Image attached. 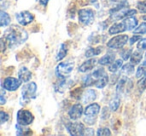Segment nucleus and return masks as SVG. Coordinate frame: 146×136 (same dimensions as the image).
<instances>
[{
  "mask_svg": "<svg viewBox=\"0 0 146 136\" xmlns=\"http://www.w3.org/2000/svg\"><path fill=\"white\" fill-rule=\"evenodd\" d=\"M119 106H120V95L115 94V96L109 102V109L111 111H116L119 108Z\"/></svg>",
  "mask_w": 146,
  "mask_h": 136,
  "instance_id": "nucleus-24",
  "label": "nucleus"
},
{
  "mask_svg": "<svg viewBox=\"0 0 146 136\" xmlns=\"http://www.w3.org/2000/svg\"><path fill=\"white\" fill-rule=\"evenodd\" d=\"M94 11L92 9H80L78 11V19H79L80 24L83 26H88L92 24L94 21Z\"/></svg>",
  "mask_w": 146,
  "mask_h": 136,
  "instance_id": "nucleus-5",
  "label": "nucleus"
},
{
  "mask_svg": "<svg viewBox=\"0 0 146 136\" xmlns=\"http://www.w3.org/2000/svg\"><path fill=\"white\" fill-rule=\"evenodd\" d=\"M122 66H123V59H117V60L114 61L112 64L109 65L108 67V70L112 73H115L118 70L122 69Z\"/></svg>",
  "mask_w": 146,
  "mask_h": 136,
  "instance_id": "nucleus-21",
  "label": "nucleus"
},
{
  "mask_svg": "<svg viewBox=\"0 0 146 136\" xmlns=\"http://www.w3.org/2000/svg\"><path fill=\"white\" fill-rule=\"evenodd\" d=\"M124 31H126L124 23L118 22V23H114V24L110 27L109 30H108V33H109L110 35H114V34H119V33L124 32Z\"/></svg>",
  "mask_w": 146,
  "mask_h": 136,
  "instance_id": "nucleus-19",
  "label": "nucleus"
},
{
  "mask_svg": "<svg viewBox=\"0 0 146 136\" xmlns=\"http://www.w3.org/2000/svg\"><path fill=\"white\" fill-rule=\"evenodd\" d=\"M73 68H74V63L72 61H65V62L59 63L56 66V69H55V73L56 76L60 79H64L67 78L70 73L72 72Z\"/></svg>",
  "mask_w": 146,
  "mask_h": 136,
  "instance_id": "nucleus-4",
  "label": "nucleus"
},
{
  "mask_svg": "<svg viewBox=\"0 0 146 136\" xmlns=\"http://www.w3.org/2000/svg\"><path fill=\"white\" fill-rule=\"evenodd\" d=\"M123 23H124V26H125L126 31H131V30H134V29L137 27L138 20L133 16H128L124 19Z\"/></svg>",
  "mask_w": 146,
  "mask_h": 136,
  "instance_id": "nucleus-16",
  "label": "nucleus"
},
{
  "mask_svg": "<svg viewBox=\"0 0 146 136\" xmlns=\"http://www.w3.org/2000/svg\"><path fill=\"white\" fill-rule=\"evenodd\" d=\"M108 80H109L108 75L105 73L103 76H101V77L97 80V82L95 83V86L97 88H99V89H102V88H104L108 84Z\"/></svg>",
  "mask_w": 146,
  "mask_h": 136,
  "instance_id": "nucleus-27",
  "label": "nucleus"
},
{
  "mask_svg": "<svg viewBox=\"0 0 146 136\" xmlns=\"http://www.w3.org/2000/svg\"><path fill=\"white\" fill-rule=\"evenodd\" d=\"M137 88L140 93H142V92L146 89V75L143 76V77L137 82Z\"/></svg>",
  "mask_w": 146,
  "mask_h": 136,
  "instance_id": "nucleus-30",
  "label": "nucleus"
},
{
  "mask_svg": "<svg viewBox=\"0 0 146 136\" xmlns=\"http://www.w3.org/2000/svg\"><path fill=\"white\" fill-rule=\"evenodd\" d=\"M36 91L37 85L35 82H29V83L25 84L22 88V92H21V105H25L30 100L34 99L35 96H36Z\"/></svg>",
  "mask_w": 146,
  "mask_h": 136,
  "instance_id": "nucleus-2",
  "label": "nucleus"
},
{
  "mask_svg": "<svg viewBox=\"0 0 146 136\" xmlns=\"http://www.w3.org/2000/svg\"><path fill=\"white\" fill-rule=\"evenodd\" d=\"M142 56H143V54H142L141 50H138L137 49V51H134V52L131 54V57H130V62L134 65H137L138 63L141 61Z\"/></svg>",
  "mask_w": 146,
  "mask_h": 136,
  "instance_id": "nucleus-25",
  "label": "nucleus"
},
{
  "mask_svg": "<svg viewBox=\"0 0 146 136\" xmlns=\"http://www.w3.org/2000/svg\"><path fill=\"white\" fill-rule=\"evenodd\" d=\"M5 90L6 89H4V88L2 87V90H1V96H0V104L1 105H3V104L6 102V99H5V96H4V94H5Z\"/></svg>",
  "mask_w": 146,
  "mask_h": 136,
  "instance_id": "nucleus-39",
  "label": "nucleus"
},
{
  "mask_svg": "<svg viewBox=\"0 0 146 136\" xmlns=\"http://www.w3.org/2000/svg\"><path fill=\"white\" fill-rule=\"evenodd\" d=\"M145 58H146V54H145Z\"/></svg>",
  "mask_w": 146,
  "mask_h": 136,
  "instance_id": "nucleus-44",
  "label": "nucleus"
},
{
  "mask_svg": "<svg viewBox=\"0 0 146 136\" xmlns=\"http://www.w3.org/2000/svg\"><path fill=\"white\" fill-rule=\"evenodd\" d=\"M103 51V47H90L86 50L85 52V56L87 57H95L97 55H99L100 53Z\"/></svg>",
  "mask_w": 146,
  "mask_h": 136,
  "instance_id": "nucleus-22",
  "label": "nucleus"
},
{
  "mask_svg": "<svg viewBox=\"0 0 146 136\" xmlns=\"http://www.w3.org/2000/svg\"><path fill=\"white\" fill-rule=\"evenodd\" d=\"M96 97H97L96 92L93 89H88L82 94V101L86 104L91 103V102H93L96 99Z\"/></svg>",
  "mask_w": 146,
  "mask_h": 136,
  "instance_id": "nucleus-17",
  "label": "nucleus"
},
{
  "mask_svg": "<svg viewBox=\"0 0 146 136\" xmlns=\"http://www.w3.org/2000/svg\"><path fill=\"white\" fill-rule=\"evenodd\" d=\"M17 123L20 124V125L23 126H27L29 124H31L34 120V116L32 115L30 111L25 109H20L18 112H17Z\"/></svg>",
  "mask_w": 146,
  "mask_h": 136,
  "instance_id": "nucleus-7",
  "label": "nucleus"
},
{
  "mask_svg": "<svg viewBox=\"0 0 146 136\" xmlns=\"http://www.w3.org/2000/svg\"><path fill=\"white\" fill-rule=\"evenodd\" d=\"M100 111V106L97 103H91L88 104L87 107L84 110V120L87 124L92 125V124L95 123L96 121V117H97L98 113Z\"/></svg>",
  "mask_w": 146,
  "mask_h": 136,
  "instance_id": "nucleus-3",
  "label": "nucleus"
},
{
  "mask_svg": "<svg viewBox=\"0 0 146 136\" xmlns=\"http://www.w3.org/2000/svg\"><path fill=\"white\" fill-rule=\"evenodd\" d=\"M134 66H135V65L132 64L131 62L125 64L122 67V74H123L124 76H127V75L129 76L130 74H132L134 72Z\"/></svg>",
  "mask_w": 146,
  "mask_h": 136,
  "instance_id": "nucleus-28",
  "label": "nucleus"
},
{
  "mask_svg": "<svg viewBox=\"0 0 146 136\" xmlns=\"http://www.w3.org/2000/svg\"><path fill=\"white\" fill-rule=\"evenodd\" d=\"M129 41L128 35H117L115 37H112L107 42V46L110 49H120L125 46Z\"/></svg>",
  "mask_w": 146,
  "mask_h": 136,
  "instance_id": "nucleus-6",
  "label": "nucleus"
},
{
  "mask_svg": "<svg viewBox=\"0 0 146 136\" xmlns=\"http://www.w3.org/2000/svg\"><path fill=\"white\" fill-rule=\"evenodd\" d=\"M27 38H28V34H27L26 31L21 27L16 26V25L11 26L6 31L4 37H3L7 46L11 47V48L24 43L27 40Z\"/></svg>",
  "mask_w": 146,
  "mask_h": 136,
  "instance_id": "nucleus-1",
  "label": "nucleus"
},
{
  "mask_svg": "<svg viewBox=\"0 0 146 136\" xmlns=\"http://www.w3.org/2000/svg\"><path fill=\"white\" fill-rule=\"evenodd\" d=\"M137 49H138V50H141V51L146 50V38L141 39V40H140L139 42H138Z\"/></svg>",
  "mask_w": 146,
  "mask_h": 136,
  "instance_id": "nucleus-36",
  "label": "nucleus"
},
{
  "mask_svg": "<svg viewBox=\"0 0 146 136\" xmlns=\"http://www.w3.org/2000/svg\"><path fill=\"white\" fill-rule=\"evenodd\" d=\"M21 85V81L19 80V78H14V77H6L2 81V87L4 89H6L7 91H16Z\"/></svg>",
  "mask_w": 146,
  "mask_h": 136,
  "instance_id": "nucleus-10",
  "label": "nucleus"
},
{
  "mask_svg": "<svg viewBox=\"0 0 146 136\" xmlns=\"http://www.w3.org/2000/svg\"><path fill=\"white\" fill-rule=\"evenodd\" d=\"M140 40H141V37H140L139 35H133V36L129 39V44L132 45L135 42H138V41H140Z\"/></svg>",
  "mask_w": 146,
  "mask_h": 136,
  "instance_id": "nucleus-38",
  "label": "nucleus"
},
{
  "mask_svg": "<svg viewBox=\"0 0 146 136\" xmlns=\"http://www.w3.org/2000/svg\"><path fill=\"white\" fill-rule=\"evenodd\" d=\"M137 11L134 10V9H128L127 7L126 8H123L119 11H116L114 13H111V16H110V20L111 21H117L120 20V19H124L128 16H133V15L136 14Z\"/></svg>",
  "mask_w": 146,
  "mask_h": 136,
  "instance_id": "nucleus-11",
  "label": "nucleus"
},
{
  "mask_svg": "<svg viewBox=\"0 0 146 136\" xmlns=\"http://www.w3.org/2000/svg\"><path fill=\"white\" fill-rule=\"evenodd\" d=\"M136 7H137L139 12L146 13V0L145 1H140V2H138L137 5H136Z\"/></svg>",
  "mask_w": 146,
  "mask_h": 136,
  "instance_id": "nucleus-35",
  "label": "nucleus"
},
{
  "mask_svg": "<svg viewBox=\"0 0 146 136\" xmlns=\"http://www.w3.org/2000/svg\"><path fill=\"white\" fill-rule=\"evenodd\" d=\"M83 135H94L93 129H91V128H86V129L84 130V134H83Z\"/></svg>",
  "mask_w": 146,
  "mask_h": 136,
  "instance_id": "nucleus-40",
  "label": "nucleus"
},
{
  "mask_svg": "<svg viewBox=\"0 0 146 136\" xmlns=\"http://www.w3.org/2000/svg\"><path fill=\"white\" fill-rule=\"evenodd\" d=\"M114 61H115V54H114L112 51H109V52L106 53L102 58L99 59L98 63H99L100 65H110V64H112Z\"/></svg>",
  "mask_w": 146,
  "mask_h": 136,
  "instance_id": "nucleus-18",
  "label": "nucleus"
},
{
  "mask_svg": "<svg viewBox=\"0 0 146 136\" xmlns=\"http://www.w3.org/2000/svg\"><path fill=\"white\" fill-rule=\"evenodd\" d=\"M145 75H146V58H145V60H144V62L142 63V64H140L139 67L137 68L135 76L137 78H141Z\"/></svg>",
  "mask_w": 146,
  "mask_h": 136,
  "instance_id": "nucleus-29",
  "label": "nucleus"
},
{
  "mask_svg": "<svg viewBox=\"0 0 146 136\" xmlns=\"http://www.w3.org/2000/svg\"><path fill=\"white\" fill-rule=\"evenodd\" d=\"M143 19H144V20H146V16H144V17H143Z\"/></svg>",
  "mask_w": 146,
  "mask_h": 136,
  "instance_id": "nucleus-43",
  "label": "nucleus"
},
{
  "mask_svg": "<svg viewBox=\"0 0 146 136\" xmlns=\"http://www.w3.org/2000/svg\"><path fill=\"white\" fill-rule=\"evenodd\" d=\"M31 77H32V72H31L28 68H26V67L23 66V67H21L20 69H19L18 78H19V80H20L21 82L27 83V82L31 79Z\"/></svg>",
  "mask_w": 146,
  "mask_h": 136,
  "instance_id": "nucleus-15",
  "label": "nucleus"
},
{
  "mask_svg": "<svg viewBox=\"0 0 146 136\" xmlns=\"http://www.w3.org/2000/svg\"><path fill=\"white\" fill-rule=\"evenodd\" d=\"M134 32L137 34H146V22H143L134 29Z\"/></svg>",
  "mask_w": 146,
  "mask_h": 136,
  "instance_id": "nucleus-32",
  "label": "nucleus"
},
{
  "mask_svg": "<svg viewBox=\"0 0 146 136\" xmlns=\"http://www.w3.org/2000/svg\"><path fill=\"white\" fill-rule=\"evenodd\" d=\"M96 64H97V60H96V59H94V58L87 59L85 62H83L81 65H80L78 70H79V72L85 73V72H88L91 69H93Z\"/></svg>",
  "mask_w": 146,
  "mask_h": 136,
  "instance_id": "nucleus-14",
  "label": "nucleus"
},
{
  "mask_svg": "<svg viewBox=\"0 0 146 136\" xmlns=\"http://www.w3.org/2000/svg\"><path fill=\"white\" fill-rule=\"evenodd\" d=\"M38 1H39V4L43 5V6H46V5L48 4L49 0H38Z\"/></svg>",
  "mask_w": 146,
  "mask_h": 136,
  "instance_id": "nucleus-41",
  "label": "nucleus"
},
{
  "mask_svg": "<svg viewBox=\"0 0 146 136\" xmlns=\"http://www.w3.org/2000/svg\"><path fill=\"white\" fill-rule=\"evenodd\" d=\"M72 83V81L67 78H64V79H61V81L59 83H57V85L55 86V90L57 92H64V90L66 89L67 87H69V85Z\"/></svg>",
  "mask_w": 146,
  "mask_h": 136,
  "instance_id": "nucleus-20",
  "label": "nucleus"
},
{
  "mask_svg": "<svg viewBox=\"0 0 146 136\" xmlns=\"http://www.w3.org/2000/svg\"><path fill=\"white\" fill-rule=\"evenodd\" d=\"M110 2H114V3H118V2H122L124 0H109Z\"/></svg>",
  "mask_w": 146,
  "mask_h": 136,
  "instance_id": "nucleus-42",
  "label": "nucleus"
},
{
  "mask_svg": "<svg viewBox=\"0 0 146 136\" xmlns=\"http://www.w3.org/2000/svg\"><path fill=\"white\" fill-rule=\"evenodd\" d=\"M83 113V107L80 103L74 104L70 107V109L68 110V115L70 117V119L72 120H77L82 116Z\"/></svg>",
  "mask_w": 146,
  "mask_h": 136,
  "instance_id": "nucleus-13",
  "label": "nucleus"
},
{
  "mask_svg": "<svg viewBox=\"0 0 146 136\" xmlns=\"http://www.w3.org/2000/svg\"><path fill=\"white\" fill-rule=\"evenodd\" d=\"M96 134H97L98 136H110L111 135V131H110V129L107 127H100V128H98Z\"/></svg>",
  "mask_w": 146,
  "mask_h": 136,
  "instance_id": "nucleus-31",
  "label": "nucleus"
},
{
  "mask_svg": "<svg viewBox=\"0 0 146 136\" xmlns=\"http://www.w3.org/2000/svg\"><path fill=\"white\" fill-rule=\"evenodd\" d=\"M131 49H125V50L121 51V53H120V55H121V58L123 59V60H128V59L131 57Z\"/></svg>",
  "mask_w": 146,
  "mask_h": 136,
  "instance_id": "nucleus-34",
  "label": "nucleus"
},
{
  "mask_svg": "<svg viewBox=\"0 0 146 136\" xmlns=\"http://www.w3.org/2000/svg\"><path fill=\"white\" fill-rule=\"evenodd\" d=\"M82 95V90L81 88H76L71 92V97L74 98V99H80Z\"/></svg>",
  "mask_w": 146,
  "mask_h": 136,
  "instance_id": "nucleus-33",
  "label": "nucleus"
},
{
  "mask_svg": "<svg viewBox=\"0 0 146 136\" xmlns=\"http://www.w3.org/2000/svg\"><path fill=\"white\" fill-rule=\"evenodd\" d=\"M67 51H68V48H67V45L65 43H62L60 45V48H59V51L56 55V60L60 61L64 58L65 56L67 55Z\"/></svg>",
  "mask_w": 146,
  "mask_h": 136,
  "instance_id": "nucleus-26",
  "label": "nucleus"
},
{
  "mask_svg": "<svg viewBox=\"0 0 146 136\" xmlns=\"http://www.w3.org/2000/svg\"><path fill=\"white\" fill-rule=\"evenodd\" d=\"M10 16L8 15V13H6L5 11H1L0 12V26L1 27H6L8 26V24L10 23Z\"/></svg>",
  "mask_w": 146,
  "mask_h": 136,
  "instance_id": "nucleus-23",
  "label": "nucleus"
},
{
  "mask_svg": "<svg viewBox=\"0 0 146 136\" xmlns=\"http://www.w3.org/2000/svg\"><path fill=\"white\" fill-rule=\"evenodd\" d=\"M106 72L104 71L103 68H98L95 71H93L91 74L87 76V77L84 79V86H91V85H95V83L97 82V80L99 79L101 76H103Z\"/></svg>",
  "mask_w": 146,
  "mask_h": 136,
  "instance_id": "nucleus-9",
  "label": "nucleus"
},
{
  "mask_svg": "<svg viewBox=\"0 0 146 136\" xmlns=\"http://www.w3.org/2000/svg\"><path fill=\"white\" fill-rule=\"evenodd\" d=\"M8 119H9V115L6 112H4V111L0 112V122H1V124L5 123Z\"/></svg>",
  "mask_w": 146,
  "mask_h": 136,
  "instance_id": "nucleus-37",
  "label": "nucleus"
},
{
  "mask_svg": "<svg viewBox=\"0 0 146 136\" xmlns=\"http://www.w3.org/2000/svg\"><path fill=\"white\" fill-rule=\"evenodd\" d=\"M15 16H16L18 23L20 25H22V26L30 24L33 21V19H34V15L29 12V11H21V12L17 13Z\"/></svg>",
  "mask_w": 146,
  "mask_h": 136,
  "instance_id": "nucleus-12",
  "label": "nucleus"
},
{
  "mask_svg": "<svg viewBox=\"0 0 146 136\" xmlns=\"http://www.w3.org/2000/svg\"><path fill=\"white\" fill-rule=\"evenodd\" d=\"M66 129L70 135L79 136L84 134V125L80 122H69L66 125Z\"/></svg>",
  "mask_w": 146,
  "mask_h": 136,
  "instance_id": "nucleus-8",
  "label": "nucleus"
}]
</instances>
